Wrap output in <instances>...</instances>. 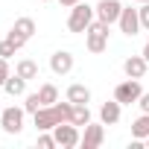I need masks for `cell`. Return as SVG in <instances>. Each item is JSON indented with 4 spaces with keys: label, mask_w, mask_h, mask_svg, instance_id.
Listing matches in <instances>:
<instances>
[{
    "label": "cell",
    "mask_w": 149,
    "mask_h": 149,
    "mask_svg": "<svg viewBox=\"0 0 149 149\" xmlns=\"http://www.w3.org/2000/svg\"><path fill=\"white\" fill-rule=\"evenodd\" d=\"M3 91H6L9 97H24V94H26V79H24V76H18V73H15V76H9V79H6Z\"/></svg>",
    "instance_id": "9a60e30c"
},
{
    "label": "cell",
    "mask_w": 149,
    "mask_h": 149,
    "mask_svg": "<svg viewBox=\"0 0 149 149\" xmlns=\"http://www.w3.org/2000/svg\"><path fill=\"white\" fill-rule=\"evenodd\" d=\"M117 26H120V32H123V35L134 38V35L140 32V15H137V9H132V6H123Z\"/></svg>",
    "instance_id": "8992f818"
},
{
    "label": "cell",
    "mask_w": 149,
    "mask_h": 149,
    "mask_svg": "<svg viewBox=\"0 0 149 149\" xmlns=\"http://www.w3.org/2000/svg\"><path fill=\"white\" fill-rule=\"evenodd\" d=\"M12 29H15L18 35H24L26 41H29V38L38 32V26H35V21H32V18H18V21L12 24Z\"/></svg>",
    "instance_id": "2e32d148"
},
{
    "label": "cell",
    "mask_w": 149,
    "mask_h": 149,
    "mask_svg": "<svg viewBox=\"0 0 149 149\" xmlns=\"http://www.w3.org/2000/svg\"><path fill=\"white\" fill-rule=\"evenodd\" d=\"M58 3H61L64 9H73V6H76V3H82V0H58Z\"/></svg>",
    "instance_id": "4316f807"
},
{
    "label": "cell",
    "mask_w": 149,
    "mask_h": 149,
    "mask_svg": "<svg viewBox=\"0 0 149 149\" xmlns=\"http://www.w3.org/2000/svg\"><path fill=\"white\" fill-rule=\"evenodd\" d=\"M85 47L91 53H105L108 50V24L105 21H100V18L91 21V26L85 29Z\"/></svg>",
    "instance_id": "6da1fadb"
},
{
    "label": "cell",
    "mask_w": 149,
    "mask_h": 149,
    "mask_svg": "<svg viewBox=\"0 0 149 149\" xmlns=\"http://www.w3.org/2000/svg\"><path fill=\"white\" fill-rule=\"evenodd\" d=\"M32 120H35V129H38V132H53V129L58 126V114H56L53 105H41V108L32 114Z\"/></svg>",
    "instance_id": "30bf717a"
},
{
    "label": "cell",
    "mask_w": 149,
    "mask_h": 149,
    "mask_svg": "<svg viewBox=\"0 0 149 149\" xmlns=\"http://www.w3.org/2000/svg\"><path fill=\"white\" fill-rule=\"evenodd\" d=\"M143 58L149 61V38H146V44H143Z\"/></svg>",
    "instance_id": "83f0119b"
},
{
    "label": "cell",
    "mask_w": 149,
    "mask_h": 149,
    "mask_svg": "<svg viewBox=\"0 0 149 149\" xmlns=\"http://www.w3.org/2000/svg\"><path fill=\"white\" fill-rule=\"evenodd\" d=\"M38 97H41V105H53V102H58V88L53 82H44L38 88Z\"/></svg>",
    "instance_id": "ac0fdd59"
},
{
    "label": "cell",
    "mask_w": 149,
    "mask_h": 149,
    "mask_svg": "<svg viewBox=\"0 0 149 149\" xmlns=\"http://www.w3.org/2000/svg\"><path fill=\"white\" fill-rule=\"evenodd\" d=\"M102 140H105V123H88L85 132H82L79 146H85V149H100Z\"/></svg>",
    "instance_id": "52a82bcc"
},
{
    "label": "cell",
    "mask_w": 149,
    "mask_h": 149,
    "mask_svg": "<svg viewBox=\"0 0 149 149\" xmlns=\"http://www.w3.org/2000/svg\"><path fill=\"white\" fill-rule=\"evenodd\" d=\"M41 3H50V0H41Z\"/></svg>",
    "instance_id": "4dcf8cb0"
},
{
    "label": "cell",
    "mask_w": 149,
    "mask_h": 149,
    "mask_svg": "<svg viewBox=\"0 0 149 149\" xmlns=\"http://www.w3.org/2000/svg\"><path fill=\"white\" fill-rule=\"evenodd\" d=\"M94 9H97V18H100V21H105V24L111 26V24H117V21H120L123 3H120V0H100Z\"/></svg>",
    "instance_id": "ba28073f"
},
{
    "label": "cell",
    "mask_w": 149,
    "mask_h": 149,
    "mask_svg": "<svg viewBox=\"0 0 149 149\" xmlns=\"http://www.w3.org/2000/svg\"><path fill=\"white\" fill-rule=\"evenodd\" d=\"M134 3H149V0H134Z\"/></svg>",
    "instance_id": "f1b7e54d"
},
{
    "label": "cell",
    "mask_w": 149,
    "mask_h": 149,
    "mask_svg": "<svg viewBox=\"0 0 149 149\" xmlns=\"http://www.w3.org/2000/svg\"><path fill=\"white\" fill-rule=\"evenodd\" d=\"M140 94H143L140 79H129V76H126V82H120V85L114 88V100H117L120 105H137Z\"/></svg>",
    "instance_id": "277c9868"
},
{
    "label": "cell",
    "mask_w": 149,
    "mask_h": 149,
    "mask_svg": "<svg viewBox=\"0 0 149 149\" xmlns=\"http://www.w3.org/2000/svg\"><path fill=\"white\" fill-rule=\"evenodd\" d=\"M9 76H12V70H9V58L0 56V88L6 85V79H9Z\"/></svg>",
    "instance_id": "603a6c76"
},
{
    "label": "cell",
    "mask_w": 149,
    "mask_h": 149,
    "mask_svg": "<svg viewBox=\"0 0 149 149\" xmlns=\"http://www.w3.org/2000/svg\"><path fill=\"white\" fill-rule=\"evenodd\" d=\"M73 105H88L91 102V88L88 85H82V82H73L70 88H67V94H64Z\"/></svg>",
    "instance_id": "4fadbf2b"
},
{
    "label": "cell",
    "mask_w": 149,
    "mask_h": 149,
    "mask_svg": "<svg viewBox=\"0 0 149 149\" xmlns=\"http://www.w3.org/2000/svg\"><path fill=\"white\" fill-rule=\"evenodd\" d=\"M94 18H97V9H94V6L76 3V6L70 9V15H67V29H70V32H85Z\"/></svg>",
    "instance_id": "7a4b0ae2"
},
{
    "label": "cell",
    "mask_w": 149,
    "mask_h": 149,
    "mask_svg": "<svg viewBox=\"0 0 149 149\" xmlns=\"http://www.w3.org/2000/svg\"><path fill=\"white\" fill-rule=\"evenodd\" d=\"M6 38H9V41H12V44H15V47H18V50H21V47H24V44H26V38H24V35H18V32H15V29H9V35H6Z\"/></svg>",
    "instance_id": "d4e9b609"
},
{
    "label": "cell",
    "mask_w": 149,
    "mask_h": 149,
    "mask_svg": "<svg viewBox=\"0 0 149 149\" xmlns=\"http://www.w3.org/2000/svg\"><path fill=\"white\" fill-rule=\"evenodd\" d=\"M0 111H3V105H0Z\"/></svg>",
    "instance_id": "1f68e13d"
},
{
    "label": "cell",
    "mask_w": 149,
    "mask_h": 149,
    "mask_svg": "<svg viewBox=\"0 0 149 149\" xmlns=\"http://www.w3.org/2000/svg\"><path fill=\"white\" fill-rule=\"evenodd\" d=\"M73 64H76V58H73L70 50H58L50 56V70L56 73V76H67V73L73 70Z\"/></svg>",
    "instance_id": "9c48e42d"
},
{
    "label": "cell",
    "mask_w": 149,
    "mask_h": 149,
    "mask_svg": "<svg viewBox=\"0 0 149 149\" xmlns=\"http://www.w3.org/2000/svg\"><path fill=\"white\" fill-rule=\"evenodd\" d=\"M132 137H137V140H146L149 137V114L146 111H140V117L132 123Z\"/></svg>",
    "instance_id": "e0dca14e"
},
{
    "label": "cell",
    "mask_w": 149,
    "mask_h": 149,
    "mask_svg": "<svg viewBox=\"0 0 149 149\" xmlns=\"http://www.w3.org/2000/svg\"><path fill=\"white\" fill-rule=\"evenodd\" d=\"M24 117H26V108H18V105H9L0 111V129L6 134H21L24 132Z\"/></svg>",
    "instance_id": "3957f363"
},
{
    "label": "cell",
    "mask_w": 149,
    "mask_h": 149,
    "mask_svg": "<svg viewBox=\"0 0 149 149\" xmlns=\"http://www.w3.org/2000/svg\"><path fill=\"white\" fill-rule=\"evenodd\" d=\"M53 146H58V143H56V137H53V134H47V132H41V134H38V149H53Z\"/></svg>",
    "instance_id": "7402d4cb"
},
{
    "label": "cell",
    "mask_w": 149,
    "mask_h": 149,
    "mask_svg": "<svg viewBox=\"0 0 149 149\" xmlns=\"http://www.w3.org/2000/svg\"><path fill=\"white\" fill-rule=\"evenodd\" d=\"M15 73L24 76L26 82H32V79H38V64H35L32 58H21V61L15 64Z\"/></svg>",
    "instance_id": "5bb4252c"
},
{
    "label": "cell",
    "mask_w": 149,
    "mask_h": 149,
    "mask_svg": "<svg viewBox=\"0 0 149 149\" xmlns=\"http://www.w3.org/2000/svg\"><path fill=\"white\" fill-rule=\"evenodd\" d=\"M70 123L88 126V123H91V108H88V105H73V117H70Z\"/></svg>",
    "instance_id": "d6986e66"
},
{
    "label": "cell",
    "mask_w": 149,
    "mask_h": 149,
    "mask_svg": "<svg viewBox=\"0 0 149 149\" xmlns=\"http://www.w3.org/2000/svg\"><path fill=\"white\" fill-rule=\"evenodd\" d=\"M120 114H123V105H120L117 100H111V102H102V105H100V123H105V126L120 123Z\"/></svg>",
    "instance_id": "7c38bea8"
},
{
    "label": "cell",
    "mask_w": 149,
    "mask_h": 149,
    "mask_svg": "<svg viewBox=\"0 0 149 149\" xmlns=\"http://www.w3.org/2000/svg\"><path fill=\"white\" fill-rule=\"evenodd\" d=\"M143 143H146V149H149V137H146V140H143Z\"/></svg>",
    "instance_id": "f546056e"
},
{
    "label": "cell",
    "mask_w": 149,
    "mask_h": 149,
    "mask_svg": "<svg viewBox=\"0 0 149 149\" xmlns=\"http://www.w3.org/2000/svg\"><path fill=\"white\" fill-rule=\"evenodd\" d=\"M15 53H18V47H15L9 38H3V41H0V56H3V58H12Z\"/></svg>",
    "instance_id": "44dd1931"
},
{
    "label": "cell",
    "mask_w": 149,
    "mask_h": 149,
    "mask_svg": "<svg viewBox=\"0 0 149 149\" xmlns=\"http://www.w3.org/2000/svg\"><path fill=\"white\" fill-rule=\"evenodd\" d=\"M146 70H149V61L143 58V53H140V56H129V58L123 61V73H126L129 79H143Z\"/></svg>",
    "instance_id": "8fae6325"
},
{
    "label": "cell",
    "mask_w": 149,
    "mask_h": 149,
    "mask_svg": "<svg viewBox=\"0 0 149 149\" xmlns=\"http://www.w3.org/2000/svg\"><path fill=\"white\" fill-rule=\"evenodd\" d=\"M53 137H56V143H58L61 149H73V146H79L82 132H79L76 123H58V126L53 129Z\"/></svg>",
    "instance_id": "5b68a950"
},
{
    "label": "cell",
    "mask_w": 149,
    "mask_h": 149,
    "mask_svg": "<svg viewBox=\"0 0 149 149\" xmlns=\"http://www.w3.org/2000/svg\"><path fill=\"white\" fill-rule=\"evenodd\" d=\"M24 108H26V114H35V111L41 108V97H38V91H35V94H24Z\"/></svg>",
    "instance_id": "ffe728a7"
},
{
    "label": "cell",
    "mask_w": 149,
    "mask_h": 149,
    "mask_svg": "<svg viewBox=\"0 0 149 149\" xmlns=\"http://www.w3.org/2000/svg\"><path fill=\"white\" fill-rule=\"evenodd\" d=\"M137 105H140V111H146V114H149V94H146V91L140 94V100H137Z\"/></svg>",
    "instance_id": "484cf974"
},
{
    "label": "cell",
    "mask_w": 149,
    "mask_h": 149,
    "mask_svg": "<svg viewBox=\"0 0 149 149\" xmlns=\"http://www.w3.org/2000/svg\"><path fill=\"white\" fill-rule=\"evenodd\" d=\"M137 15H140V29H146V32H149V3H140Z\"/></svg>",
    "instance_id": "cb8c5ba5"
}]
</instances>
